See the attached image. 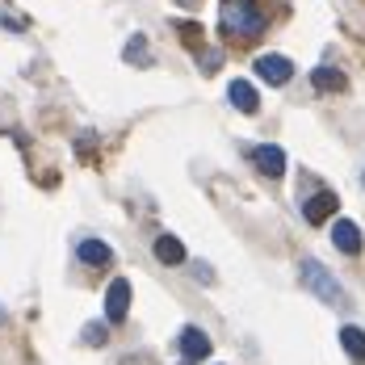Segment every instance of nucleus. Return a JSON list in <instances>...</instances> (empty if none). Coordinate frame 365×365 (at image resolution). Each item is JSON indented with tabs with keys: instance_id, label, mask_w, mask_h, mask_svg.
Listing matches in <instances>:
<instances>
[{
	"instance_id": "1",
	"label": "nucleus",
	"mask_w": 365,
	"mask_h": 365,
	"mask_svg": "<svg viewBox=\"0 0 365 365\" xmlns=\"http://www.w3.org/2000/svg\"><path fill=\"white\" fill-rule=\"evenodd\" d=\"M269 17L256 9V0H222V13H219V30L222 38L231 42H252V38L264 34Z\"/></svg>"
},
{
	"instance_id": "2",
	"label": "nucleus",
	"mask_w": 365,
	"mask_h": 365,
	"mask_svg": "<svg viewBox=\"0 0 365 365\" xmlns=\"http://www.w3.org/2000/svg\"><path fill=\"white\" fill-rule=\"evenodd\" d=\"M298 277H302V286L315 294L319 302H328V307H349V294H344V286L328 273V264H324V260L307 256V260L298 264Z\"/></svg>"
},
{
	"instance_id": "3",
	"label": "nucleus",
	"mask_w": 365,
	"mask_h": 365,
	"mask_svg": "<svg viewBox=\"0 0 365 365\" xmlns=\"http://www.w3.org/2000/svg\"><path fill=\"white\" fill-rule=\"evenodd\" d=\"M248 155H252L256 173H264L269 181H282V177H286V151L277 143H256Z\"/></svg>"
},
{
	"instance_id": "4",
	"label": "nucleus",
	"mask_w": 365,
	"mask_h": 365,
	"mask_svg": "<svg viewBox=\"0 0 365 365\" xmlns=\"http://www.w3.org/2000/svg\"><path fill=\"white\" fill-rule=\"evenodd\" d=\"M126 315H130V282L113 277L106 290V324H126Z\"/></svg>"
},
{
	"instance_id": "5",
	"label": "nucleus",
	"mask_w": 365,
	"mask_h": 365,
	"mask_svg": "<svg viewBox=\"0 0 365 365\" xmlns=\"http://www.w3.org/2000/svg\"><path fill=\"white\" fill-rule=\"evenodd\" d=\"M177 349H181L185 361H206V357H210V349H215V340H210V336H206L202 328L185 324L181 336H177Z\"/></svg>"
},
{
	"instance_id": "6",
	"label": "nucleus",
	"mask_w": 365,
	"mask_h": 365,
	"mask_svg": "<svg viewBox=\"0 0 365 365\" xmlns=\"http://www.w3.org/2000/svg\"><path fill=\"white\" fill-rule=\"evenodd\" d=\"M340 210V197L331 193V189H319V193H311V197H302V219L311 222V227H319V222H328L331 215Z\"/></svg>"
},
{
	"instance_id": "7",
	"label": "nucleus",
	"mask_w": 365,
	"mask_h": 365,
	"mask_svg": "<svg viewBox=\"0 0 365 365\" xmlns=\"http://www.w3.org/2000/svg\"><path fill=\"white\" fill-rule=\"evenodd\" d=\"M256 76H260L264 84H290V80H294V63L286 59V55L269 51V55H260V59H256Z\"/></svg>"
},
{
	"instance_id": "8",
	"label": "nucleus",
	"mask_w": 365,
	"mask_h": 365,
	"mask_svg": "<svg viewBox=\"0 0 365 365\" xmlns=\"http://www.w3.org/2000/svg\"><path fill=\"white\" fill-rule=\"evenodd\" d=\"M331 244H336L344 256H361V248H365L361 244V227H357L353 219H336L331 222Z\"/></svg>"
},
{
	"instance_id": "9",
	"label": "nucleus",
	"mask_w": 365,
	"mask_h": 365,
	"mask_svg": "<svg viewBox=\"0 0 365 365\" xmlns=\"http://www.w3.org/2000/svg\"><path fill=\"white\" fill-rule=\"evenodd\" d=\"M311 88H315V93H324V97L344 93V88H349V76L340 72V68H331V63H319V68L311 72Z\"/></svg>"
},
{
	"instance_id": "10",
	"label": "nucleus",
	"mask_w": 365,
	"mask_h": 365,
	"mask_svg": "<svg viewBox=\"0 0 365 365\" xmlns=\"http://www.w3.org/2000/svg\"><path fill=\"white\" fill-rule=\"evenodd\" d=\"M227 101H231L240 113H256L260 110V93L252 88V80H231V84H227Z\"/></svg>"
},
{
	"instance_id": "11",
	"label": "nucleus",
	"mask_w": 365,
	"mask_h": 365,
	"mask_svg": "<svg viewBox=\"0 0 365 365\" xmlns=\"http://www.w3.org/2000/svg\"><path fill=\"white\" fill-rule=\"evenodd\" d=\"M76 256H80L84 264H93V269L113 264V248L106 244V240H80V244H76Z\"/></svg>"
},
{
	"instance_id": "12",
	"label": "nucleus",
	"mask_w": 365,
	"mask_h": 365,
	"mask_svg": "<svg viewBox=\"0 0 365 365\" xmlns=\"http://www.w3.org/2000/svg\"><path fill=\"white\" fill-rule=\"evenodd\" d=\"M336 340H340V349L349 353V361H353V365H365V328H357V324H344Z\"/></svg>"
},
{
	"instance_id": "13",
	"label": "nucleus",
	"mask_w": 365,
	"mask_h": 365,
	"mask_svg": "<svg viewBox=\"0 0 365 365\" xmlns=\"http://www.w3.org/2000/svg\"><path fill=\"white\" fill-rule=\"evenodd\" d=\"M151 252H155L160 264H185V244L177 240V235H155Z\"/></svg>"
},
{
	"instance_id": "14",
	"label": "nucleus",
	"mask_w": 365,
	"mask_h": 365,
	"mask_svg": "<svg viewBox=\"0 0 365 365\" xmlns=\"http://www.w3.org/2000/svg\"><path fill=\"white\" fill-rule=\"evenodd\" d=\"M126 63H135V68H147L151 63V55H147V38L143 34H130V42H126Z\"/></svg>"
},
{
	"instance_id": "15",
	"label": "nucleus",
	"mask_w": 365,
	"mask_h": 365,
	"mask_svg": "<svg viewBox=\"0 0 365 365\" xmlns=\"http://www.w3.org/2000/svg\"><path fill=\"white\" fill-rule=\"evenodd\" d=\"M80 340H84V344H93V349H101V344L110 340V328H106V324H88V328L80 331Z\"/></svg>"
},
{
	"instance_id": "16",
	"label": "nucleus",
	"mask_w": 365,
	"mask_h": 365,
	"mask_svg": "<svg viewBox=\"0 0 365 365\" xmlns=\"http://www.w3.org/2000/svg\"><path fill=\"white\" fill-rule=\"evenodd\" d=\"M219 63H222L219 51H202V72H219Z\"/></svg>"
},
{
	"instance_id": "17",
	"label": "nucleus",
	"mask_w": 365,
	"mask_h": 365,
	"mask_svg": "<svg viewBox=\"0 0 365 365\" xmlns=\"http://www.w3.org/2000/svg\"><path fill=\"white\" fill-rule=\"evenodd\" d=\"M0 26L13 30V34H26V21H21V17H0Z\"/></svg>"
},
{
	"instance_id": "18",
	"label": "nucleus",
	"mask_w": 365,
	"mask_h": 365,
	"mask_svg": "<svg viewBox=\"0 0 365 365\" xmlns=\"http://www.w3.org/2000/svg\"><path fill=\"white\" fill-rule=\"evenodd\" d=\"M193 273H197V282H206V286H210V282H215V273H210V264H202V260H197V264H193Z\"/></svg>"
},
{
	"instance_id": "19",
	"label": "nucleus",
	"mask_w": 365,
	"mask_h": 365,
	"mask_svg": "<svg viewBox=\"0 0 365 365\" xmlns=\"http://www.w3.org/2000/svg\"><path fill=\"white\" fill-rule=\"evenodd\" d=\"M4 319H9V315H4V311H0V324H4Z\"/></svg>"
},
{
	"instance_id": "20",
	"label": "nucleus",
	"mask_w": 365,
	"mask_h": 365,
	"mask_svg": "<svg viewBox=\"0 0 365 365\" xmlns=\"http://www.w3.org/2000/svg\"><path fill=\"white\" fill-rule=\"evenodd\" d=\"M361 185H365V168H361Z\"/></svg>"
}]
</instances>
